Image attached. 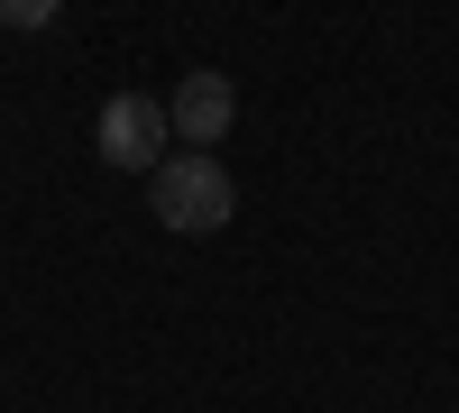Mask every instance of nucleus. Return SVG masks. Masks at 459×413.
I'll use <instances>...</instances> for the list:
<instances>
[{"instance_id": "1", "label": "nucleus", "mask_w": 459, "mask_h": 413, "mask_svg": "<svg viewBox=\"0 0 459 413\" xmlns=\"http://www.w3.org/2000/svg\"><path fill=\"white\" fill-rule=\"evenodd\" d=\"M147 211H157L175 239H212V230H230V211H239V184H230V166L212 147H175V157L147 175Z\"/></svg>"}, {"instance_id": "2", "label": "nucleus", "mask_w": 459, "mask_h": 413, "mask_svg": "<svg viewBox=\"0 0 459 413\" xmlns=\"http://www.w3.org/2000/svg\"><path fill=\"white\" fill-rule=\"evenodd\" d=\"M166 138H175V120H166L157 92H110L101 120H92L101 166H120V175H157V166H166Z\"/></svg>"}, {"instance_id": "3", "label": "nucleus", "mask_w": 459, "mask_h": 413, "mask_svg": "<svg viewBox=\"0 0 459 413\" xmlns=\"http://www.w3.org/2000/svg\"><path fill=\"white\" fill-rule=\"evenodd\" d=\"M166 120H175V138H184V147H221V138H230V120H239V83H230L221 65H194V73L166 92Z\"/></svg>"}, {"instance_id": "4", "label": "nucleus", "mask_w": 459, "mask_h": 413, "mask_svg": "<svg viewBox=\"0 0 459 413\" xmlns=\"http://www.w3.org/2000/svg\"><path fill=\"white\" fill-rule=\"evenodd\" d=\"M56 10H65V0H0V28H19V37H28V28H47Z\"/></svg>"}]
</instances>
